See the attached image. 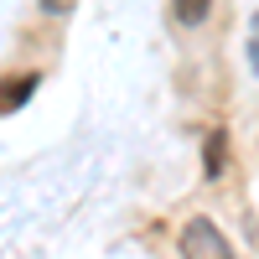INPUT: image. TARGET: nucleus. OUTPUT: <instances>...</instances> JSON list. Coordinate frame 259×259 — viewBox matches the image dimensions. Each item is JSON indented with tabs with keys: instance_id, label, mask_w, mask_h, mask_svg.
Segmentation results:
<instances>
[{
	"instance_id": "nucleus-1",
	"label": "nucleus",
	"mask_w": 259,
	"mask_h": 259,
	"mask_svg": "<svg viewBox=\"0 0 259 259\" xmlns=\"http://www.w3.org/2000/svg\"><path fill=\"white\" fill-rule=\"evenodd\" d=\"M177 249H182V259H233V249H228V239H223V228L212 223V218H202V212L182 223Z\"/></svg>"
},
{
	"instance_id": "nucleus-2",
	"label": "nucleus",
	"mask_w": 259,
	"mask_h": 259,
	"mask_svg": "<svg viewBox=\"0 0 259 259\" xmlns=\"http://www.w3.org/2000/svg\"><path fill=\"white\" fill-rule=\"evenodd\" d=\"M223 156H228V135H223V130H212V135H207V150H202V171H207L212 182L223 177Z\"/></svg>"
},
{
	"instance_id": "nucleus-3",
	"label": "nucleus",
	"mask_w": 259,
	"mask_h": 259,
	"mask_svg": "<svg viewBox=\"0 0 259 259\" xmlns=\"http://www.w3.org/2000/svg\"><path fill=\"white\" fill-rule=\"evenodd\" d=\"M212 11V0H171V16L182 21V26H202Z\"/></svg>"
},
{
	"instance_id": "nucleus-4",
	"label": "nucleus",
	"mask_w": 259,
	"mask_h": 259,
	"mask_svg": "<svg viewBox=\"0 0 259 259\" xmlns=\"http://www.w3.org/2000/svg\"><path fill=\"white\" fill-rule=\"evenodd\" d=\"M68 6H73V0H41V11H47V16H62Z\"/></svg>"
}]
</instances>
